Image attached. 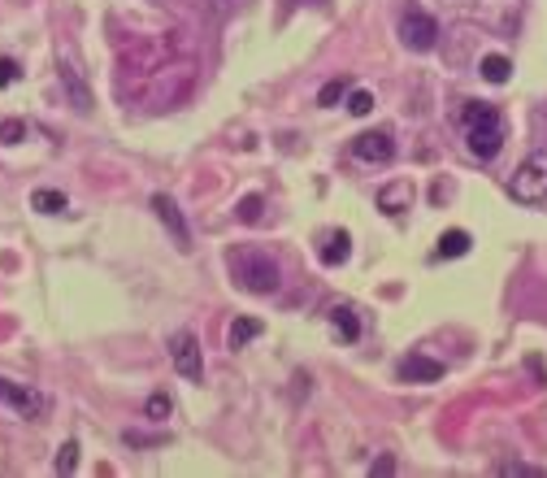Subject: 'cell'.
<instances>
[{
    "label": "cell",
    "mask_w": 547,
    "mask_h": 478,
    "mask_svg": "<svg viewBox=\"0 0 547 478\" xmlns=\"http://www.w3.org/2000/svg\"><path fill=\"white\" fill-rule=\"evenodd\" d=\"M18 74H22V70H18V62H13V57H0V87L18 83Z\"/></svg>",
    "instance_id": "cb8c5ba5"
},
{
    "label": "cell",
    "mask_w": 547,
    "mask_h": 478,
    "mask_svg": "<svg viewBox=\"0 0 547 478\" xmlns=\"http://www.w3.org/2000/svg\"><path fill=\"white\" fill-rule=\"evenodd\" d=\"M352 257V235L347 231H326L322 243H317V261L322 266H343Z\"/></svg>",
    "instance_id": "30bf717a"
},
{
    "label": "cell",
    "mask_w": 547,
    "mask_h": 478,
    "mask_svg": "<svg viewBox=\"0 0 547 478\" xmlns=\"http://www.w3.org/2000/svg\"><path fill=\"white\" fill-rule=\"evenodd\" d=\"M343 92H347V78H331V83L322 87L317 104H326V109H331V104H339V101H343Z\"/></svg>",
    "instance_id": "7402d4cb"
},
{
    "label": "cell",
    "mask_w": 547,
    "mask_h": 478,
    "mask_svg": "<svg viewBox=\"0 0 547 478\" xmlns=\"http://www.w3.org/2000/svg\"><path fill=\"white\" fill-rule=\"evenodd\" d=\"M396 375L404 378V383H439V378H444V361H435V357H426V352H412V357H404V361L396 366Z\"/></svg>",
    "instance_id": "9c48e42d"
},
{
    "label": "cell",
    "mask_w": 547,
    "mask_h": 478,
    "mask_svg": "<svg viewBox=\"0 0 547 478\" xmlns=\"http://www.w3.org/2000/svg\"><path fill=\"white\" fill-rule=\"evenodd\" d=\"M152 213L161 218V227H166V231L174 235V243H178V248L187 252V248H192V231H187L183 213H178V205H174V201L166 196V192H157V196H152Z\"/></svg>",
    "instance_id": "52a82bcc"
},
{
    "label": "cell",
    "mask_w": 547,
    "mask_h": 478,
    "mask_svg": "<svg viewBox=\"0 0 547 478\" xmlns=\"http://www.w3.org/2000/svg\"><path fill=\"white\" fill-rule=\"evenodd\" d=\"M400 44H404L409 53H430V48L439 44V22H435L430 13H421V9H409V13L400 18Z\"/></svg>",
    "instance_id": "5b68a950"
},
{
    "label": "cell",
    "mask_w": 547,
    "mask_h": 478,
    "mask_svg": "<svg viewBox=\"0 0 547 478\" xmlns=\"http://www.w3.org/2000/svg\"><path fill=\"white\" fill-rule=\"evenodd\" d=\"M226 266L235 274V283H240L243 292H252V296H274L278 283H282L278 261H274L270 252H261V248H235L226 257Z\"/></svg>",
    "instance_id": "7a4b0ae2"
},
{
    "label": "cell",
    "mask_w": 547,
    "mask_h": 478,
    "mask_svg": "<svg viewBox=\"0 0 547 478\" xmlns=\"http://www.w3.org/2000/svg\"><path fill=\"white\" fill-rule=\"evenodd\" d=\"M509 196L521 205H543L547 201V152H530L517 174L509 178Z\"/></svg>",
    "instance_id": "3957f363"
},
{
    "label": "cell",
    "mask_w": 547,
    "mask_h": 478,
    "mask_svg": "<svg viewBox=\"0 0 547 478\" xmlns=\"http://www.w3.org/2000/svg\"><path fill=\"white\" fill-rule=\"evenodd\" d=\"M500 474H521V478H535V474H539V470H535V466H521V461H504V466H500Z\"/></svg>",
    "instance_id": "484cf974"
},
{
    "label": "cell",
    "mask_w": 547,
    "mask_h": 478,
    "mask_svg": "<svg viewBox=\"0 0 547 478\" xmlns=\"http://www.w3.org/2000/svg\"><path fill=\"white\" fill-rule=\"evenodd\" d=\"M461 122H465V148L469 157L478 161H495L500 148H504V118L495 104H482V101H469L461 109Z\"/></svg>",
    "instance_id": "6da1fadb"
},
{
    "label": "cell",
    "mask_w": 547,
    "mask_h": 478,
    "mask_svg": "<svg viewBox=\"0 0 547 478\" xmlns=\"http://www.w3.org/2000/svg\"><path fill=\"white\" fill-rule=\"evenodd\" d=\"M170 366L187 383H200L205 378V348H200V340L192 331H174L170 335Z\"/></svg>",
    "instance_id": "277c9868"
},
{
    "label": "cell",
    "mask_w": 547,
    "mask_h": 478,
    "mask_svg": "<svg viewBox=\"0 0 547 478\" xmlns=\"http://www.w3.org/2000/svg\"><path fill=\"white\" fill-rule=\"evenodd\" d=\"M261 331H265V326H261L257 317H235V322H231V331H226V348H235V352H240V348H248Z\"/></svg>",
    "instance_id": "9a60e30c"
},
{
    "label": "cell",
    "mask_w": 547,
    "mask_h": 478,
    "mask_svg": "<svg viewBox=\"0 0 547 478\" xmlns=\"http://www.w3.org/2000/svg\"><path fill=\"white\" fill-rule=\"evenodd\" d=\"M469 248H474L469 231H444V235H439V248H435V261H456V257H465Z\"/></svg>",
    "instance_id": "4fadbf2b"
},
{
    "label": "cell",
    "mask_w": 547,
    "mask_h": 478,
    "mask_svg": "<svg viewBox=\"0 0 547 478\" xmlns=\"http://www.w3.org/2000/svg\"><path fill=\"white\" fill-rule=\"evenodd\" d=\"M53 470H57V474H74V470H78V440H66V444L57 448Z\"/></svg>",
    "instance_id": "ac0fdd59"
},
{
    "label": "cell",
    "mask_w": 547,
    "mask_h": 478,
    "mask_svg": "<svg viewBox=\"0 0 547 478\" xmlns=\"http://www.w3.org/2000/svg\"><path fill=\"white\" fill-rule=\"evenodd\" d=\"M27 139V122H18V118H4L0 122V144L4 148H13V144H22Z\"/></svg>",
    "instance_id": "ffe728a7"
},
{
    "label": "cell",
    "mask_w": 547,
    "mask_h": 478,
    "mask_svg": "<svg viewBox=\"0 0 547 478\" xmlns=\"http://www.w3.org/2000/svg\"><path fill=\"white\" fill-rule=\"evenodd\" d=\"M370 109H374V92H365V87H352L347 92V113L352 118H365Z\"/></svg>",
    "instance_id": "d6986e66"
},
{
    "label": "cell",
    "mask_w": 547,
    "mask_h": 478,
    "mask_svg": "<svg viewBox=\"0 0 547 478\" xmlns=\"http://www.w3.org/2000/svg\"><path fill=\"white\" fill-rule=\"evenodd\" d=\"M352 152L361 161H391L396 157V139H391V131H361L352 139Z\"/></svg>",
    "instance_id": "ba28073f"
},
{
    "label": "cell",
    "mask_w": 547,
    "mask_h": 478,
    "mask_svg": "<svg viewBox=\"0 0 547 478\" xmlns=\"http://www.w3.org/2000/svg\"><path fill=\"white\" fill-rule=\"evenodd\" d=\"M127 444H131V448H148V444H166V435H139V431H127Z\"/></svg>",
    "instance_id": "d4e9b609"
},
{
    "label": "cell",
    "mask_w": 547,
    "mask_h": 478,
    "mask_svg": "<svg viewBox=\"0 0 547 478\" xmlns=\"http://www.w3.org/2000/svg\"><path fill=\"white\" fill-rule=\"evenodd\" d=\"M378 209H382V213H404V209H412V183L409 178H396V183L378 187Z\"/></svg>",
    "instance_id": "8fae6325"
},
{
    "label": "cell",
    "mask_w": 547,
    "mask_h": 478,
    "mask_svg": "<svg viewBox=\"0 0 547 478\" xmlns=\"http://www.w3.org/2000/svg\"><path fill=\"white\" fill-rule=\"evenodd\" d=\"M326 317H331V331H335L343 343L361 340V322H356V309H352V305H335Z\"/></svg>",
    "instance_id": "7c38bea8"
},
{
    "label": "cell",
    "mask_w": 547,
    "mask_h": 478,
    "mask_svg": "<svg viewBox=\"0 0 547 478\" xmlns=\"http://www.w3.org/2000/svg\"><path fill=\"white\" fill-rule=\"evenodd\" d=\"M61 83H69V92H74V109H78V113H87V109H92V92L83 87L78 70L66 66V62H61Z\"/></svg>",
    "instance_id": "e0dca14e"
},
{
    "label": "cell",
    "mask_w": 547,
    "mask_h": 478,
    "mask_svg": "<svg viewBox=\"0 0 547 478\" xmlns=\"http://www.w3.org/2000/svg\"><path fill=\"white\" fill-rule=\"evenodd\" d=\"M170 396H161V391H157V396H148V405H143V413H148V417H152V422H161V417H170Z\"/></svg>",
    "instance_id": "603a6c76"
},
{
    "label": "cell",
    "mask_w": 547,
    "mask_h": 478,
    "mask_svg": "<svg viewBox=\"0 0 547 478\" xmlns=\"http://www.w3.org/2000/svg\"><path fill=\"white\" fill-rule=\"evenodd\" d=\"M478 74L486 78V83L504 87V83H509V74H513V62H509L504 53H486V57L478 62Z\"/></svg>",
    "instance_id": "5bb4252c"
},
{
    "label": "cell",
    "mask_w": 547,
    "mask_h": 478,
    "mask_svg": "<svg viewBox=\"0 0 547 478\" xmlns=\"http://www.w3.org/2000/svg\"><path fill=\"white\" fill-rule=\"evenodd\" d=\"M370 474H396V461H391V457H378V461H374V466H370Z\"/></svg>",
    "instance_id": "4316f807"
},
{
    "label": "cell",
    "mask_w": 547,
    "mask_h": 478,
    "mask_svg": "<svg viewBox=\"0 0 547 478\" xmlns=\"http://www.w3.org/2000/svg\"><path fill=\"white\" fill-rule=\"evenodd\" d=\"M261 209H265V201H261V196H243L240 205H235V218L252 227V222H261Z\"/></svg>",
    "instance_id": "44dd1931"
},
{
    "label": "cell",
    "mask_w": 547,
    "mask_h": 478,
    "mask_svg": "<svg viewBox=\"0 0 547 478\" xmlns=\"http://www.w3.org/2000/svg\"><path fill=\"white\" fill-rule=\"evenodd\" d=\"M0 400H4V405H13V409L22 413V417H31V422H39V417L48 413V396H39V391L27 387V383H9V378H0Z\"/></svg>",
    "instance_id": "8992f818"
},
{
    "label": "cell",
    "mask_w": 547,
    "mask_h": 478,
    "mask_svg": "<svg viewBox=\"0 0 547 478\" xmlns=\"http://www.w3.org/2000/svg\"><path fill=\"white\" fill-rule=\"evenodd\" d=\"M31 209L39 213H66V192H57V187H35L31 192Z\"/></svg>",
    "instance_id": "2e32d148"
}]
</instances>
